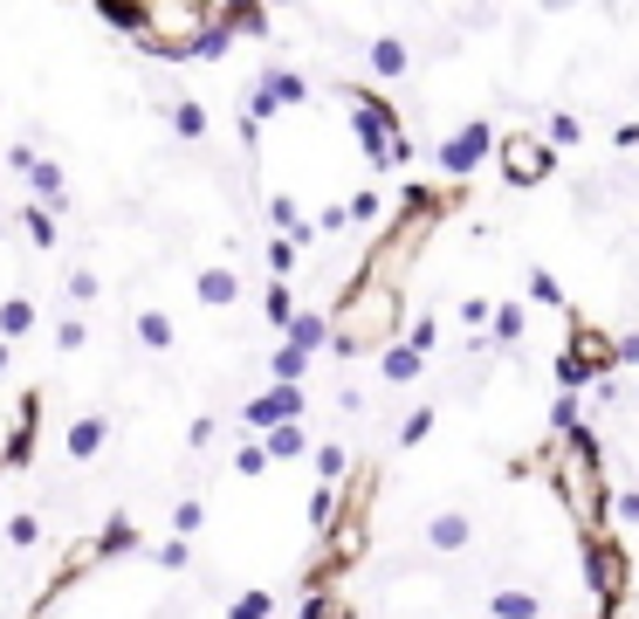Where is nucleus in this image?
<instances>
[{"label": "nucleus", "instance_id": "43", "mask_svg": "<svg viewBox=\"0 0 639 619\" xmlns=\"http://www.w3.org/2000/svg\"><path fill=\"white\" fill-rule=\"evenodd\" d=\"M530 296L537 303H564V290H557V276H550V269H530Z\"/></svg>", "mask_w": 639, "mask_h": 619}, {"label": "nucleus", "instance_id": "49", "mask_svg": "<svg viewBox=\"0 0 639 619\" xmlns=\"http://www.w3.org/2000/svg\"><path fill=\"white\" fill-rule=\"evenodd\" d=\"M619 365H639V330H626V338H619Z\"/></svg>", "mask_w": 639, "mask_h": 619}, {"label": "nucleus", "instance_id": "18", "mask_svg": "<svg viewBox=\"0 0 639 619\" xmlns=\"http://www.w3.org/2000/svg\"><path fill=\"white\" fill-rule=\"evenodd\" d=\"M269 220H275V234H290V241H296V248H310V241H317V228L296 214L290 193H269Z\"/></svg>", "mask_w": 639, "mask_h": 619}, {"label": "nucleus", "instance_id": "38", "mask_svg": "<svg viewBox=\"0 0 639 619\" xmlns=\"http://www.w3.org/2000/svg\"><path fill=\"white\" fill-rule=\"evenodd\" d=\"M200 517H207V510H200V496H186L180 510H172V537H186V544H193V530H200Z\"/></svg>", "mask_w": 639, "mask_h": 619}, {"label": "nucleus", "instance_id": "25", "mask_svg": "<svg viewBox=\"0 0 639 619\" xmlns=\"http://www.w3.org/2000/svg\"><path fill=\"white\" fill-rule=\"evenodd\" d=\"M261 317H269L282 338H290V324H296V296H290V282H269V296H261Z\"/></svg>", "mask_w": 639, "mask_h": 619}, {"label": "nucleus", "instance_id": "12", "mask_svg": "<svg viewBox=\"0 0 639 619\" xmlns=\"http://www.w3.org/2000/svg\"><path fill=\"white\" fill-rule=\"evenodd\" d=\"M468 537H475L468 510H440V517L427 523V550H440V558H454V550H468Z\"/></svg>", "mask_w": 639, "mask_h": 619}, {"label": "nucleus", "instance_id": "32", "mask_svg": "<svg viewBox=\"0 0 639 619\" xmlns=\"http://www.w3.org/2000/svg\"><path fill=\"white\" fill-rule=\"evenodd\" d=\"M296 255H303L296 241H290V234H275V241H269V276H275V282H290V276H296Z\"/></svg>", "mask_w": 639, "mask_h": 619}, {"label": "nucleus", "instance_id": "9", "mask_svg": "<svg viewBox=\"0 0 639 619\" xmlns=\"http://www.w3.org/2000/svg\"><path fill=\"white\" fill-rule=\"evenodd\" d=\"M365 70L379 76V83H400L413 70V49H406V35H371L365 41Z\"/></svg>", "mask_w": 639, "mask_h": 619}, {"label": "nucleus", "instance_id": "34", "mask_svg": "<svg viewBox=\"0 0 639 619\" xmlns=\"http://www.w3.org/2000/svg\"><path fill=\"white\" fill-rule=\"evenodd\" d=\"M317 475H323V489H344V448H337V440H323V448H317Z\"/></svg>", "mask_w": 639, "mask_h": 619}, {"label": "nucleus", "instance_id": "23", "mask_svg": "<svg viewBox=\"0 0 639 619\" xmlns=\"http://www.w3.org/2000/svg\"><path fill=\"white\" fill-rule=\"evenodd\" d=\"M303 372H310V351H296L290 338H282L275 359H269V386H303Z\"/></svg>", "mask_w": 639, "mask_h": 619}, {"label": "nucleus", "instance_id": "19", "mask_svg": "<svg viewBox=\"0 0 639 619\" xmlns=\"http://www.w3.org/2000/svg\"><path fill=\"white\" fill-rule=\"evenodd\" d=\"M523 330H530V310H523V303H495L489 344H495V351H516V344H523Z\"/></svg>", "mask_w": 639, "mask_h": 619}, {"label": "nucleus", "instance_id": "37", "mask_svg": "<svg viewBox=\"0 0 639 619\" xmlns=\"http://www.w3.org/2000/svg\"><path fill=\"white\" fill-rule=\"evenodd\" d=\"M234 35H248V41H269V8H234Z\"/></svg>", "mask_w": 639, "mask_h": 619}, {"label": "nucleus", "instance_id": "20", "mask_svg": "<svg viewBox=\"0 0 639 619\" xmlns=\"http://www.w3.org/2000/svg\"><path fill=\"white\" fill-rule=\"evenodd\" d=\"M420 372H427V351H413V344L400 338V344H392V351H385V365H379V379H385V386H406V379H420Z\"/></svg>", "mask_w": 639, "mask_h": 619}, {"label": "nucleus", "instance_id": "24", "mask_svg": "<svg viewBox=\"0 0 639 619\" xmlns=\"http://www.w3.org/2000/svg\"><path fill=\"white\" fill-rule=\"evenodd\" d=\"M21 234H28L35 248H56V241H62V234H56V214L41 207V201H21Z\"/></svg>", "mask_w": 639, "mask_h": 619}, {"label": "nucleus", "instance_id": "48", "mask_svg": "<svg viewBox=\"0 0 639 619\" xmlns=\"http://www.w3.org/2000/svg\"><path fill=\"white\" fill-rule=\"evenodd\" d=\"M317 228H323V234H337V228H351V207H323V214H317Z\"/></svg>", "mask_w": 639, "mask_h": 619}, {"label": "nucleus", "instance_id": "13", "mask_svg": "<svg viewBox=\"0 0 639 619\" xmlns=\"http://www.w3.org/2000/svg\"><path fill=\"white\" fill-rule=\"evenodd\" d=\"M103 440H110V420H103V413H83V420H70L62 448H70V461H97V454H103Z\"/></svg>", "mask_w": 639, "mask_h": 619}, {"label": "nucleus", "instance_id": "16", "mask_svg": "<svg viewBox=\"0 0 639 619\" xmlns=\"http://www.w3.org/2000/svg\"><path fill=\"white\" fill-rule=\"evenodd\" d=\"M131 330H138V344H145V351H159V359H165L172 344H180V330H172L165 310H131Z\"/></svg>", "mask_w": 639, "mask_h": 619}, {"label": "nucleus", "instance_id": "42", "mask_svg": "<svg viewBox=\"0 0 639 619\" xmlns=\"http://www.w3.org/2000/svg\"><path fill=\"white\" fill-rule=\"evenodd\" d=\"M70 296H76V303H97V296H103L97 269H70Z\"/></svg>", "mask_w": 639, "mask_h": 619}, {"label": "nucleus", "instance_id": "41", "mask_svg": "<svg viewBox=\"0 0 639 619\" xmlns=\"http://www.w3.org/2000/svg\"><path fill=\"white\" fill-rule=\"evenodd\" d=\"M151 565L159 571H186V537H165L159 550H151Z\"/></svg>", "mask_w": 639, "mask_h": 619}, {"label": "nucleus", "instance_id": "1", "mask_svg": "<svg viewBox=\"0 0 639 619\" xmlns=\"http://www.w3.org/2000/svg\"><path fill=\"white\" fill-rule=\"evenodd\" d=\"M400 303H406V282L392 276H371V269H351V290L344 303L330 310V324H337V359H358V351H385L400 344Z\"/></svg>", "mask_w": 639, "mask_h": 619}, {"label": "nucleus", "instance_id": "28", "mask_svg": "<svg viewBox=\"0 0 639 619\" xmlns=\"http://www.w3.org/2000/svg\"><path fill=\"white\" fill-rule=\"evenodd\" d=\"M0 537H8L14 550H35V544H41V517H35V510H14V517H8V530H0Z\"/></svg>", "mask_w": 639, "mask_h": 619}, {"label": "nucleus", "instance_id": "26", "mask_svg": "<svg viewBox=\"0 0 639 619\" xmlns=\"http://www.w3.org/2000/svg\"><path fill=\"white\" fill-rule=\"evenodd\" d=\"M172 131H180L186 145H200V138H207V104H193V97H180V104H172Z\"/></svg>", "mask_w": 639, "mask_h": 619}, {"label": "nucleus", "instance_id": "40", "mask_svg": "<svg viewBox=\"0 0 639 619\" xmlns=\"http://www.w3.org/2000/svg\"><path fill=\"white\" fill-rule=\"evenodd\" d=\"M83 344H90V324H83V317H62V324H56V351H83Z\"/></svg>", "mask_w": 639, "mask_h": 619}, {"label": "nucleus", "instance_id": "44", "mask_svg": "<svg viewBox=\"0 0 639 619\" xmlns=\"http://www.w3.org/2000/svg\"><path fill=\"white\" fill-rule=\"evenodd\" d=\"M433 338H440V324H433V317H413V330H406V344H413V351H433Z\"/></svg>", "mask_w": 639, "mask_h": 619}, {"label": "nucleus", "instance_id": "36", "mask_svg": "<svg viewBox=\"0 0 639 619\" xmlns=\"http://www.w3.org/2000/svg\"><path fill=\"white\" fill-rule=\"evenodd\" d=\"M550 427H557V434L585 427V406H578V392H557V406H550Z\"/></svg>", "mask_w": 639, "mask_h": 619}, {"label": "nucleus", "instance_id": "27", "mask_svg": "<svg viewBox=\"0 0 639 619\" xmlns=\"http://www.w3.org/2000/svg\"><path fill=\"white\" fill-rule=\"evenodd\" d=\"M269 612H275V592H269V585H248V592L228 606V619H269Z\"/></svg>", "mask_w": 639, "mask_h": 619}, {"label": "nucleus", "instance_id": "46", "mask_svg": "<svg viewBox=\"0 0 639 619\" xmlns=\"http://www.w3.org/2000/svg\"><path fill=\"white\" fill-rule=\"evenodd\" d=\"M612 510H619V517L639 530V489H619V496H612Z\"/></svg>", "mask_w": 639, "mask_h": 619}, {"label": "nucleus", "instance_id": "45", "mask_svg": "<svg viewBox=\"0 0 639 619\" xmlns=\"http://www.w3.org/2000/svg\"><path fill=\"white\" fill-rule=\"evenodd\" d=\"M35 159H41L35 145H8V172H21V180H28V172H35Z\"/></svg>", "mask_w": 639, "mask_h": 619}, {"label": "nucleus", "instance_id": "4", "mask_svg": "<svg viewBox=\"0 0 639 619\" xmlns=\"http://www.w3.org/2000/svg\"><path fill=\"white\" fill-rule=\"evenodd\" d=\"M585 585L599 592L605 619H619L626 592H632V558H626V544L612 537V530H599V537H585Z\"/></svg>", "mask_w": 639, "mask_h": 619}, {"label": "nucleus", "instance_id": "3", "mask_svg": "<svg viewBox=\"0 0 639 619\" xmlns=\"http://www.w3.org/2000/svg\"><path fill=\"white\" fill-rule=\"evenodd\" d=\"M612 365H619V338L599 330V324H585V317H570V338L557 351V392H585Z\"/></svg>", "mask_w": 639, "mask_h": 619}, {"label": "nucleus", "instance_id": "47", "mask_svg": "<svg viewBox=\"0 0 639 619\" xmlns=\"http://www.w3.org/2000/svg\"><path fill=\"white\" fill-rule=\"evenodd\" d=\"M213 434H220V420H193V427H186V448H207Z\"/></svg>", "mask_w": 639, "mask_h": 619}, {"label": "nucleus", "instance_id": "50", "mask_svg": "<svg viewBox=\"0 0 639 619\" xmlns=\"http://www.w3.org/2000/svg\"><path fill=\"white\" fill-rule=\"evenodd\" d=\"M8 359H14V344H0V372H8Z\"/></svg>", "mask_w": 639, "mask_h": 619}, {"label": "nucleus", "instance_id": "11", "mask_svg": "<svg viewBox=\"0 0 639 619\" xmlns=\"http://www.w3.org/2000/svg\"><path fill=\"white\" fill-rule=\"evenodd\" d=\"M290 344H296V351H310V359H317V351H330V344H337V324H330V310H296V324H290Z\"/></svg>", "mask_w": 639, "mask_h": 619}, {"label": "nucleus", "instance_id": "22", "mask_svg": "<svg viewBox=\"0 0 639 619\" xmlns=\"http://www.w3.org/2000/svg\"><path fill=\"white\" fill-rule=\"evenodd\" d=\"M261 448H269V461H303V454H317V448H310V427H303V420L275 427L269 440H261Z\"/></svg>", "mask_w": 639, "mask_h": 619}, {"label": "nucleus", "instance_id": "8", "mask_svg": "<svg viewBox=\"0 0 639 619\" xmlns=\"http://www.w3.org/2000/svg\"><path fill=\"white\" fill-rule=\"evenodd\" d=\"M35 413H41V392H21V413L0 440V469H35Z\"/></svg>", "mask_w": 639, "mask_h": 619}, {"label": "nucleus", "instance_id": "30", "mask_svg": "<svg viewBox=\"0 0 639 619\" xmlns=\"http://www.w3.org/2000/svg\"><path fill=\"white\" fill-rule=\"evenodd\" d=\"M234 475H241V482L269 475V448H261V440H241V448H234Z\"/></svg>", "mask_w": 639, "mask_h": 619}, {"label": "nucleus", "instance_id": "39", "mask_svg": "<svg viewBox=\"0 0 639 619\" xmlns=\"http://www.w3.org/2000/svg\"><path fill=\"white\" fill-rule=\"evenodd\" d=\"M460 324H468V330H489V324H495V303H489V296H460Z\"/></svg>", "mask_w": 639, "mask_h": 619}, {"label": "nucleus", "instance_id": "10", "mask_svg": "<svg viewBox=\"0 0 639 619\" xmlns=\"http://www.w3.org/2000/svg\"><path fill=\"white\" fill-rule=\"evenodd\" d=\"M193 296H200L207 310H234V303H241V269H228V262H207V269L193 276Z\"/></svg>", "mask_w": 639, "mask_h": 619}, {"label": "nucleus", "instance_id": "31", "mask_svg": "<svg viewBox=\"0 0 639 619\" xmlns=\"http://www.w3.org/2000/svg\"><path fill=\"white\" fill-rule=\"evenodd\" d=\"M543 138H550V151H564V145H585V124L570 118V110H557V118L543 124Z\"/></svg>", "mask_w": 639, "mask_h": 619}, {"label": "nucleus", "instance_id": "33", "mask_svg": "<svg viewBox=\"0 0 639 619\" xmlns=\"http://www.w3.org/2000/svg\"><path fill=\"white\" fill-rule=\"evenodd\" d=\"M303 619H351V599H337V592H310V599H303Z\"/></svg>", "mask_w": 639, "mask_h": 619}, {"label": "nucleus", "instance_id": "29", "mask_svg": "<svg viewBox=\"0 0 639 619\" xmlns=\"http://www.w3.org/2000/svg\"><path fill=\"white\" fill-rule=\"evenodd\" d=\"M351 220H358V228H379V220H385V193H379V186L351 193Z\"/></svg>", "mask_w": 639, "mask_h": 619}, {"label": "nucleus", "instance_id": "2", "mask_svg": "<svg viewBox=\"0 0 639 619\" xmlns=\"http://www.w3.org/2000/svg\"><path fill=\"white\" fill-rule=\"evenodd\" d=\"M344 110H351V131H358V145H365V159L392 172V166H413V145H406V124H400V110H392L379 90H344Z\"/></svg>", "mask_w": 639, "mask_h": 619}, {"label": "nucleus", "instance_id": "7", "mask_svg": "<svg viewBox=\"0 0 639 619\" xmlns=\"http://www.w3.org/2000/svg\"><path fill=\"white\" fill-rule=\"evenodd\" d=\"M310 413V400H303V386H269V392H255L248 406H241V434H255V440H269L275 427H290V420Z\"/></svg>", "mask_w": 639, "mask_h": 619}, {"label": "nucleus", "instance_id": "21", "mask_svg": "<svg viewBox=\"0 0 639 619\" xmlns=\"http://www.w3.org/2000/svg\"><path fill=\"white\" fill-rule=\"evenodd\" d=\"M35 324H41V310H35L28 296H8V303H0V344H21Z\"/></svg>", "mask_w": 639, "mask_h": 619}, {"label": "nucleus", "instance_id": "15", "mask_svg": "<svg viewBox=\"0 0 639 619\" xmlns=\"http://www.w3.org/2000/svg\"><path fill=\"white\" fill-rule=\"evenodd\" d=\"M255 83H261V90H269L282 110H303V104H310V76H303V70H261Z\"/></svg>", "mask_w": 639, "mask_h": 619}, {"label": "nucleus", "instance_id": "5", "mask_svg": "<svg viewBox=\"0 0 639 619\" xmlns=\"http://www.w3.org/2000/svg\"><path fill=\"white\" fill-rule=\"evenodd\" d=\"M495 151H502L495 124H489V118H468V124H460L447 145H440V172H447L454 186H468L475 172H481V159H495Z\"/></svg>", "mask_w": 639, "mask_h": 619}, {"label": "nucleus", "instance_id": "6", "mask_svg": "<svg viewBox=\"0 0 639 619\" xmlns=\"http://www.w3.org/2000/svg\"><path fill=\"white\" fill-rule=\"evenodd\" d=\"M495 166H502L509 186H543L550 172H557V151H550V138H537V131H509L502 151H495Z\"/></svg>", "mask_w": 639, "mask_h": 619}, {"label": "nucleus", "instance_id": "17", "mask_svg": "<svg viewBox=\"0 0 639 619\" xmlns=\"http://www.w3.org/2000/svg\"><path fill=\"white\" fill-rule=\"evenodd\" d=\"M489 619H543V599L530 585H502L495 599H489Z\"/></svg>", "mask_w": 639, "mask_h": 619}, {"label": "nucleus", "instance_id": "35", "mask_svg": "<svg viewBox=\"0 0 639 619\" xmlns=\"http://www.w3.org/2000/svg\"><path fill=\"white\" fill-rule=\"evenodd\" d=\"M433 420H440L433 406H420V413H406V420H400V448H420V440L433 434Z\"/></svg>", "mask_w": 639, "mask_h": 619}, {"label": "nucleus", "instance_id": "14", "mask_svg": "<svg viewBox=\"0 0 639 619\" xmlns=\"http://www.w3.org/2000/svg\"><path fill=\"white\" fill-rule=\"evenodd\" d=\"M90 544H97V558H103V565H110V558H138V550H145V537H138V523H131V517H110Z\"/></svg>", "mask_w": 639, "mask_h": 619}]
</instances>
